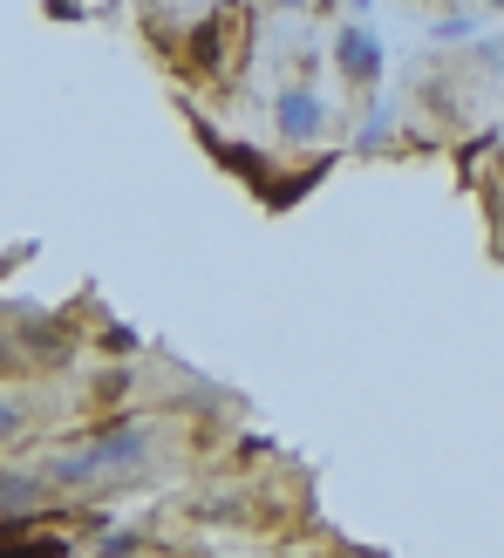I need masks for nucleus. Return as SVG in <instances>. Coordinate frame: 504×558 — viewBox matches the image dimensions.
Segmentation results:
<instances>
[{"mask_svg": "<svg viewBox=\"0 0 504 558\" xmlns=\"http://www.w3.org/2000/svg\"><path fill=\"white\" fill-rule=\"evenodd\" d=\"M273 130L287 136L293 150L321 144V130H327V102L307 89V82H293V89H279V96H273Z\"/></svg>", "mask_w": 504, "mask_h": 558, "instance_id": "f257e3e1", "label": "nucleus"}, {"mask_svg": "<svg viewBox=\"0 0 504 558\" xmlns=\"http://www.w3.org/2000/svg\"><path fill=\"white\" fill-rule=\"evenodd\" d=\"M151 442H157V429H151V423H109L103 436L82 442V450H89L96 477H103V470H136V463L151 457Z\"/></svg>", "mask_w": 504, "mask_h": 558, "instance_id": "f03ea898", "label": "nucleus"}, {"mask_svg": "<svg viewBox=\"0 0 504 558\" xmlns=\"http://www.w3.org/2000/svg\"><path fill=\"white\" fill-rule=\"evenodd\" d=\"M334 69H341L355 89H375V82H382V41H375V27L348 21L341 35H334Z\"/></svg>", "mask_w": 504, "mask_h": 558, "instance_id": "7ed1b4c3", "label": "nucleus"}, {"mask_svg": "<svg viewBox=\"0 0 504 558\" xmlns=\"http://www.w3.org/2000/svg\"><path fill=\"white\" fill-rule=\"evenodd\" d=\"M48 470H0V518H27L48 505Z\"/></svg>", "mask_w": 504, "mask_h": 558, "instance_id": "20e7f679", "label": "nucleus"}, {"mask_svg": "<svg viewBox=\"0 0 504 558\" xmlns=\"http://www.w3.org/2000/svg\"><path fill=\"white\" fill-rule=\"evenodd\" d=\"M27 429V402L21 396H0V442H14Z\"/></svg>", "mask_w": 504, "mask_h": 558, "instance_id": "39448f33", "label": "nucleus"}, {"mask_svg": "<svg viewBox=\"0 0 504 558\" xmlns=\"http://www.w3.org/2000/svg\"><path fill=\"white\" fill-rule=\"evenodd\" d=\"M470 35H478V21H470V14H443L436 21V41H470Z\"/></svg>", "mask_w": 504, "mask_h": 558, "instance_id": "423d86ee", "label": "nucleus"}, {"mask_svg": "<svg viewBox=\"0 0 504 558\" xmlns=\"http://www.w3.org/2000/svg\"><path fill=\"white\" fill-rule=\"evenodd\" d=\"M273 8H314V0H273Z\"/></svg>", "mask_w": 504, "mask_h": 558, "instance_id": "0eeeda50", "label": "nucleus"}, {"mask_svg": "<svg viewBox=\"0 0 504 558\" xmlns=\"http://www.w3.org/2000/svg\"><path fill=\"white\" fill-rule=\"evenodd\" d=\"M484 8H497V14H504V0H484Z\"/></svg>", "mask_w": 504, "mask_h": 558, "instance_id": "6e6552de", "label": "nucleus"}, {"mask_svg": "<svg viewBox=\"0 0 504 558\" xmlns=\"http://www.w3.org/2000/svg\"><path fill=\"white\" fill-rule=\"evenodd\" d=\"M355 8H369V0H355Z\"/></svg>", "mask_w": 504, "mask_h": 558, "instance_id": "1a4fd4ad", "label": "nucleus"}]
</instances>
